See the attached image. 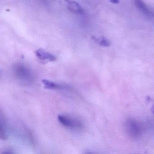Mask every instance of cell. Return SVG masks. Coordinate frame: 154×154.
<instances>
[{
  "mask_svg": "<svg viewBox=\"0 0 154 154\" xmlns=\"http://www.w3.org/2000/svg\"><path fill=\"white\" fill-rule=\"evenodd\" d=\"M13 72L16 78L25 83L30 84L35 80V75L32 70L23 64H15L13 67Z\"/></svg>",
  "mask_w": 154,
  "mask_h": 154,
  "instance_id": "1",
  "label": "cell"
},
{
  "mask_svg": "<svg viewBox=\"0 0 154 154\" xmlns=\"http://www.w3.org/2000/svg\"><path fill=\"white\" fill-rule=\"evenodd\" d=\"M65 1L66 7L69 11L77 14H84V11L83 9L79 3L73 0H65Z\"/></svg>",
  "mask_w": 154,
  "mask_h": 154,
  "instance_id": "4",
  "label": "cell"
},
{
  "mask_svg": "<svg viewBox=\"0 0 154 154\" xmlns=\"http://www.w3.org/2000/svg\"><path fill=\"white\" fill-rule=\"evenodd\" d=\"M110 1L113 4H118L119 3V0H110Z\"/></svg>",
  "mask_w": 154,
  "mask_h": 154,
  "instance_id": "10",
  "label": "cell"
},
{
  "mask_svg": "<svg viewBox=\"0 0 154 154\" xmlns=\"http://www.w3.org/2000/svg\"><path fill=\"white\" fill-rule=\"evenodd\" d=\"M129 126L130 127V130L131 131H134V134L137 132L139 131V128L137 123L132 121L131 122L129 123Z\"/></svg>",
  "mask_w": 154,
  "mask_h": 154,
  "instance_id": "9",
  "label": "cell"
},
{
  "mask_svg": "<svg viewBox=\"0 0 154 154\" xmlns=\"http://www.w3.org/2000/svg\"><path fill=\"white\" fill-rule=\"evenodd\" d=\"M35 54L40 61L44 63L54 62L57 59L55 56L43 49L36 50Z\"/></svg>",
  "mask_w": 154,
  "mask_h": 154,
  "instance_id": "3",
  "label": "cell"
},
{
  "mask_svg": "<svg viewBox=\"0 0 154 154\" xmlns=\"http://www.w3.org/2000/svg\"><path fill=\"white\" fill-rule=\"evenodd\" d=\"M57 118L61 124L66 128L80 129L83 127V125L81 121L71 116L60 114L58 115Z\"/></svg>",
  "mask_w": 154,
  "mask_h": 154,
  "instance_id": "2",
  "label": "cell"
},
{
  "mask_svg": "<svg viewBox=\"0 0 154 154\" xmlns=\"http://www.w3.org/2000/svg\"><path fill=\"white\" fill-rule=\"evenodd\" d=\"M153 111H154V109H153Z\"/></svg>",
  "mask_w": 154,
  "mask_h": 154,
  "instance_id": "11",
  "label": "cell"
},
{
  "mask_svg": "<svg viewBox=\"0 0 154 154\" xmlns=\"http://www.w3.org/2000/svg\"><path fill=\"white\" fill-rule=\"evenodd\" d=\"M134 2L137 8L144 14L149 17L153 16V13L149 10L142 0H134Z\"/></svg>",
  "mask_w": 154,
  "mask_h": 154,
  "instance_id": "6",
  "label": "cell"
},
{
  "mask_svg": "<svg viewBox=\"0 0 154 154\" xmlns=\"http://www.w3.org/2000/svg\"><path fill=\"white\" fill-rule=\"evenodd\" d=\"M0 136H1V138L3 140H5L8 138L6 124H5L4 121H3V120H2V118H1V119Z\"/></svg>",
  "mask_w": 154,
  "mask_h": 154,
  "instance_id": "8",
  "label": "cell"
},
{
  "mask_svg": "<svg viewBox=\"0 0 154 154\" xmlns=\"http://www.w3.org/2000/svg\"><path fill=\"white\" fill-rule=\"evenodd\" d=\"M92 39L96 43L101 46L107 47H109L111 45L110 42L107 38L104 37H96L95 36H93Z\"/></svg>",
  "mask_w": 154,
  "mask_h": 154,
  "instance_id": "7",
  "label": "cell"
},
{
  "mask_svg": "<svg viewBox=\"0 0 154 154\" xmlns=\"http://www.w3.org/2000/svg\"><path fill=\"white\" fill-rule=\"evenodd\" d=\"M42 83L44 85L45 88L49 90H63V89H69V87L66 85H62L56 83L54 82H51L46 79H43Z\"/></svg>",
  "mask_w": 154,
  "mask_h": 154,
  "instance_id": "5",
  "label": "cell"
}]
</instances>
